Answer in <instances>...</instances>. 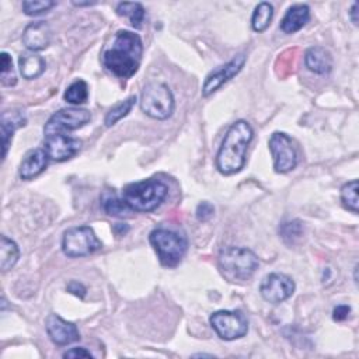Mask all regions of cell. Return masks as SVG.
<instances>
[{"label":"cell","instance_id":"ac0fdd59","mask_svg":"<svg viewBox=\"0 0 359 359\" xmlns=\"http://www.w3.org/2000/svg\"><path fill=\"white\" fill-rule=\"evenodd\" d=\"M310 20V8L307 4H293L285 13L280 21V29L285 34H294L302 29Z\"/></svg>","mask_w":359,"mask_h":359},{"label":"cell","instance_id":"44dd1931","mask_svg":"<svg viewBox=\"0 0 359 359\" xmlns=\"http://www.w3.org/2000/svg\"><path fill=\"white\" fill-rule=\"evenodd\" d=\"M101 205L107 215L114 217H126L130 212H133L123 198L118 196L115 191H104L101 195Z\"/></svg>","mask_w":359,"mask_h":359},{"label":"cell","instance_id":"5b68a950","mask_svg":"<svg viewBox=\"0 0 359 359\" xmlns=\"http://www.w3.org/2000/svg\"><path fill=\"white\" fill-rule=\"evenodd\" d=\"M149 241L164 266L178 265L188 247V241L184 234L164 227L154 229L149 236Z\"/></svg>","mask_w":359,"mask_h":359},{"label":"cell","instance_id":"8d00e7d4","mask_svg":"<svg viewBox=\"0 0 359 359\" xmlns=\"http://www.w3.org/2000/svg\"><path fill=\"white\" fill-rule=\"evenodd\" d=\"M73 4L74 6H91V4H95V3H93V1H73Z\"/></svg>","mask_w":359,"mask_h":359},{"label":"cell","instance_id":"d6a6232c","mask_svg":"<svg viewBox=\"0 0 359 359\" xmlns=\"http://www.w3.org/2000/svg\"><path fill=\"white\" fill-rule=\"evenodd\" d=\"M67 292H70L72 294H74V296H77V297H80V299H83V297L86 296V287L83 286V283H80V282H77V280L69 282V285H67Z\"/></svg>","mask_w":359,"mask_h":359},{"label":"cell","instance_id":"7402d4cb","mask_svg":"<svg viewBox=\"0 0 359 359\" xmlns=\"http://www.w3.org/2000/svg\"><path fill=\"white\" fill-rule=\"evenodd\" d=\"M144 8L137 1H123L116 6V14L121 17H126L130 22V25L136 29L142 28V24L144 21Z\"/></svg>","mask_w":359,"mask_h":359},{"label":"cell","instance_id":"5bb4252c","mask_svg":"<svg viewBox=\"0 0 359 359\" xmlns=\"http://www.w3.org/2000/svg\"><path fill=\"white\" fill-rule=\"evenodd\" d=\"M45 328L50 341L56 345H69L80 339V332L74 323L63 320L59 314H49L45 320Z\"/></svg>","mask_w":359,"mask_h":359},{"label":"cell","instance_id":"3957f363","mask_svg":"<svg viewBox=\"0 0 359 359\" xmlns=\"http://www.w3.org/2000/svg\"><path fill=\"white\" fill-rule=\"evenodd\" d=\"M167 194V185L154 178L128 184L122 189V198L133 212H151L157 209Z\"/></svg>","mask_w":359,"mask_h":359},{"label":"cell","instance_id":"836d02e7","mask_svg":"<svg viewBox=\"0 0 359 359\" xmlns=\"http://www.w3.org/2000/svg\"><path fill=\"white\" fill-rule=\"evenodd\" d=\"M91 352L86 348H72L63 353V358H91Z\"/></svg>","mask_w":359,"mask_h":359},{"label":"cell","instance_id":"484cf974","mask_svg":"<svg viewBox=\"0 0 359 359\" xmlns=\"http://www.w3.org/2000/svg\"><path fill=\"white\" fill-rule=\"evenodd\" d=\"M135 102H136V97L132 95V97L126 98L125 101H121L119 104H116L114 108H111V109L107 112L105 119H104L105 126L109 128V126L115 125L118 121H121L123 116H126V115L130 112V109L133 108Z\"/></svg>","mask_w":359,"mask_h":359},{"label":"cell","instance_id":"ffe728a7","mask_svg":"<svg viewBox=\"0 0 359 359\" xmlns=\"http://www.w3.org/2000/svg\"><path fill=\"white\" fill-rule=\"evenodd\" d=\"M18 67H20V73L22 74L24 79L32 80V79L39 77L45 72L46 63L41 55L28 50V52H24L20 55Z\"/></svg>","mask_w":359,"mask_h":359},{"label":"cell","instance_id":"7a4b0ae2","mask_svg":"<svg viewBox=\"0 0 359 359\" xmlns=\"http://www.w3.org/2000/svg\"><path fill=\"white\" fill-rule=\"evenodd\" d=\"M254 130L247 121L238 119L227 129L216 154V168L223 175L238 172L245 164V153Z\"/></svg>","mask_w":359,"mask_h":359},{"label":"cell","instance_id":"9a60e30c","mask_svg":"<svg viewBox=\"0 0 359 359\" xmlns=\"http://www.w3.org/2000/svg\"><path fill=\"white\" fill-rule=\"evenodd\" d=\"M52 29L45 21H35L25 27L22 32V43L31 52H39L49 46Z\"/></svg>","mask_w":359,"mask_h":359},{"label":"cell","instance_id":"2e32d148","mask_svg":"<svg viewBox=\"0 0 359 359\" xmlns=\"http://www.w3.org/2000/svg\"><path fill=\"white\" fill-rule=\"evenodd\" d=\"M304 63L316 74H328L332 69V56L323 46H311L304 53Z\"/></svg>","mask_w":359,"mask_h":359},{"label":"cell","instance_id":"e0dca14e","mask_svg":"<svg viewBox=\"0 0 359 359\" xmlns=\"http://www.w3.org/2000/svg\"><path fill=\"white\" fill-rule=\"evenodd\" d=\"M48 154L45 153L43 149H35L31 150L22 160L20 165V177L21 180H32L38 177L48 165Z\"/></svg>","mask_w":359,"mask_h":359},{"label":"cell","instance_id":"6da1fadb","mask_svg":"<svg viewBox=\"0 0 359 359\" xmlns=\"http://www.w3.org/2000/svg\"><path fill=\"white\" fill-rule=\"evenodd\" d=\"M143 45L137 34L121 29L108 49L102 53V63L112 74L121 79L132 77L142 62Z\"/></svg>","mask_w":359,"mask_h":359},{"label":"cell","instance_id":"f1b7e54d","mask_svg":"<svg viewBox=\"0 0 359 359\" xmlns=\"http://www.w3.org/2000/svg\"><path fill=\"white\" fill-rule=\"evenodd\" d=\"M0 80L3 86H14L17 83L13 59L7 52H1L0 55Z\"/></svg>","mask_w":359,"mask_h":359},{"label":"cell","instance_id":"d4e9b609","mask_svg":"<svg viewBox=\"0 0 359 359\" xmlns=\"http://www.w3.org/2000/svg\"><path fill=\"white\" fill-rule=\"evenodd\" d=\"M63 98L73 105H80L88 98V86L84 80L73 81L65 91Z\"/></svg>","mask_w":359,"mask_h":359},{"label":"cell","instance_id":"83f0119b","mask_svg":"<svg viewBox=\"0 0 359 359\" xmlns=\"http://www.w3.org/2000/svg\"><path fill=\"white\" fill-rule=\"evenodd\" d=\"M358 180H352L349 182H346L342 188H341V201L345 209L351 210L352 213H358V205H359V199H358Z\"/></svg>","mask_w":359,"mask_h":359},{"label":"cell","instance_id":"52a82bcc","mask_svg":"<svg viewBox=\"0 0 359 359\" xmlns=\"http://www.w3.org/2000/svg\"><path fill=\"white\" fill-rule=\"evenodd\" d=\"M102 243L90 226H79L67 229L62 238V251L70 258L90 255L98 251Z\"/></svg>","mask_w":359,"mask_h":359},{"label":"cell","instance_id":"8992f818","mask_svg":"<svg viewBox=\"0 0 359 359\" xmlns=\"http://www.w3.org/2000/svg\"><path fill=\"white\" fill-rule=\"evenodd\" d=\"M140 109L153 119H167L172 115L175 101L171 90L164 83L150 81L147 83L140 95Z\"/></svg>","mask_w":359,"mask_h":359},{"label":"cell","instance_id":"e575fe53","mask_svg":"<svg viewBox=\"0 0 359 359\" xmlns=\"http://www.w3.org/2000/svg\"><path fill=\"white\" fill-rule=\"evenodd\" d=\"M112 230H114V233H115L116 236H125V234L129 231V226L125 224V223H118V224H115V226L112 227Z\"/></svg>","mask_w":359,"mask_h":359},{"label":"cell","instance_id":"30bf717a","mask_svg":"<svg viewBox=\"0 0 359 359\" xmlns=\"http://www.w3.org/2000/svg\"><path fill=\"white\" fill-rule=\"evenodd\" d=\"M91 119V114L84 108H62L55 112L45 123L43 133L55 135L63 130H74L84 126Z\"/></svg>","mask_w":359,"mask_h":359},{"label":"cell","instance_id":"7c38bea8","mask_svg":"<svg viewBox=\"0 0 359 359\" xmlns=\"http://www.w3.org/2000/svg\"><path fill=\"white\" fill-rule=\"evenodd\" d=\"M245 63V55L240 53L237 56H234L230 62H227L226 65L219 66L217 69L212 70L202 86V95L203 97H209L210 94H213L215 91H217L224 83H227L229 80H231L236 74H238V72L243 69Z\"/></svg>","mask_w":359,"mask_h":359},{"label":"cell","instance_id":"1f68e13d","mask_svg":"<svg viewBox=\"0 0 359 359\" xmlns=\"http://www.w3.org/2000/svg\"><path fill=\"white\" fill-rule=\"evenodd\" d=\"M351 313V307L346 304H339L337 307H334L332 310V318L334 321H344Z\"/></svg>","mask_w":359,"mask_h":359},{"label":"cell","instance_id":"d590c367","mask_svg":"<svg viewBox=\"0 0 359 359\" xmlns=\"http://www.w3.org/2000/svg\"><path fill=\"white\" fill-rule=\"evenodd\" d=\"M358 7H359V4H358V3H353V4H352V8H351V11H349L351 20H352V22H353L355 25H358Z\"/></svg>","mask_w":359,"mask_h":359},{"label":"cell","instance_id":"ba28073f","mask_svg":"<svg viewBox=\"0 0 359 359\" xmlns=\"http://www.w3.org/2000/svg\"><path fill=\"white\" fill-rule=\"evenodd\" d=\"M209 323L215 332L224 341H233L244 337L248 331L245 316L238 310H219L215 311Z\"/></svg>","mask_w":359,"mask_h":359},{"label":"cell","instance_id":"cb8c5ba5","mask_svg":"<svg viewBox=\"0 0 359 359\" xmlns=\"http://www.w3.org/2000/svg\"><path fill=\"white\" fill-rule=\"evenodd\" d=\"M273 17V7L271 3L268 1H262L259 3L254 11H252V17H251V28L255 32H262L265 31Z\"/></svg>","mask_w":359,"mask_h":359},{"label":"cell","instance_id":"4316f807","mask_svg":"<svg viewBox=\"0 0 359 359\" xmlns=\"http://www.w3.org/2000/svg\"><path fill=\"white\" fill-rule=\"evenodd\" d=\"M279 236L282 237V240L286 244L293 245L303 236V224H302V222L297 220V219L282 222L280 226H279Z\"/></svg>","mask_w":359,"mask_h":359},{"label":"cell","instance_id":"9c48e42d","mask_svg":"<svg viewBox=\"0 0 359 359\" xmlns=\"http://www.w3.org/2000/svg\"><path fill=\"white\" fill-rule=\"evenodd\" d=\"M272 158L273 170L279 174H286L297 165V153L292 143V139L283 132H273L268 142Z\"/></svg>","mask_w":359,"mask_h":359},{"label":"cell","instance_id":"f546056e","mask_svg":"<svg viewBox=\"0 0 359 359\" xmlns=\"http://www.w3.org/2000/svg\"><path fill=\"white\" fill-rule=\"evenodd\" d=\"M56 6V1L52 0H25L22 1V11L27 15H39L42 13L49 11Z\"/></svg>","mask_w":359,"mask_h":359},{"label":"cell","instance_id":"603a6c76","mask_svg":"<svg viewBox=\"0 0 359 359\" xmlns=\"http://www.w3.org/2000/svg\"><path fill=\"white\" fill-rule=\"evenodd\" d=\"M20 257L18 245L8 238L7 236H1V247H0V268L3 272L11 269Z\"/></svg>","mask_w":359,"mask_h":359},{"label":"cell","instance_id":"8fae6325","mask_svg":"<svg viewBox=\"0 0 359 359\" xmlns=\"http://www.w3.org/2000/svg\"><path fill=\"white\" fill-rule=\"evenodd\" d=\"M294 287V282L290 276L279 272H272L262 279L259 285V293L264 300L272 304H278L289 299L293 294Z\"/></svg>","mask_w":359,"mask_h":359},{"label":"cell","instance_id":"4fadbf2b","mask_svg":"<svg viewBox=\"0 0 359 359\" xmlns=\"http://www.w3.org/2000/svg\"><path fill=\"white\" fill-rule=\"evenodd\" d=\"M81 147V142L76 137H70L65 133L48 135L43 142V150L49 160L66 161L72 158Z\"/></svg>","mask_w":359,"mask_h":359},{"label":"cell","instance_id":"277c9868","mask_svg":"<svg viewBox=\"0 0 359 359\" xmlns=\"http://www.w3.org/2000/svg\"><path fill=\"white\" fill-rule=\"evenodd\" d=\"M219 269L230 282L248 280L258 269V257L247 247H227L219 254Z\"/></svg>","mask_w":359,"mask_h":359},{"label":"cell","instance_id":"4dcf8cb0","mask_svg":"<svg viewBox=\"0 0 359 359\" xmlns=\"http://www.w3.org/2000/svg\"><path fill=\"white\" fill-rule=\"evenodd\" d=\"M213 213H215V208L210 202H201L198 206H196V219L199 222H208L213 217Z\"/></svg>","mask_w":359,"mask_h":359},{"label":"cell","instance_id":"d6986e66","mask_svg":"<svg viewBox=\"0 0 359 359\" xmlns=\"http://www.w3.org/2000/svg\"><path fill=\"white\" fill-rule=\"evenodd\" d=\"M25 125L24 114L20 111H4L1 114V140H3V160L7 156L15 129Z\"/></svg>","mask_w":359,"mask_h":359}]
</instances>
